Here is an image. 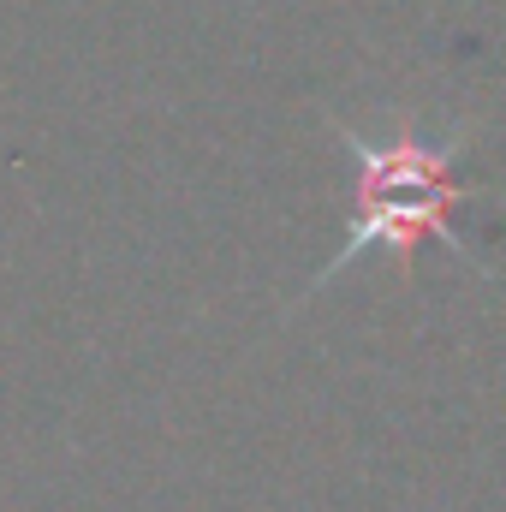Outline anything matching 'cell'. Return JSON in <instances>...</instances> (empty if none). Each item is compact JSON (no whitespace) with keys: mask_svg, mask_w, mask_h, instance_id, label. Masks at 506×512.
<instances>
[{"mask_svg":"<svg viewBox=\"0 0 506 512\" xmlns=\"http://www.w3.org/2000/svg\"><path fill=\"white\" fill-rule=\"evenodd\" d=\"M352 155H358L364 197H358V221H352L346 256H358L364 245L411 251L423 233H435L447 245L459 239L453 233V203H459V191H453V149H423L417 137H393L387 149L352 143Z\"/></svg>","mask_w":506,"mask_h":512,"instance_id":"obj_1","label":"cell"}]
</instances>
